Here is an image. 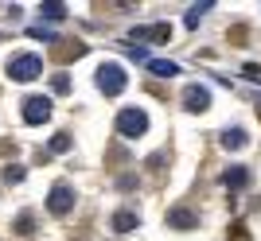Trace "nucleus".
<instances>
[{"label":"nucleus","mask_w":261,"mask_h":241,"mask_svg":"<svg viewBox=\"0 0 261 241\" xmlns=\"http://www.w3.org/2000/svg\"><path fill=\"white\" fill-rule=\"evenodd\" d=\"M4 183H23V167L8 164V167H4Z\"/></svg>","instance_id":"obj_14"},{"label":"nucleus","mask_w":261,"mask_h":241,"mask_svg":"<svg viewBox=\"0 0 261 241\" xmlns=\"http://www.w3.org/2000/svg\"><path fill=\"white\" fill-rule=\"evenodd\" d=\"M70 206H74V187L70 183H55L51 198H47V210H51V214H70Z\"/></svg>","instance_id":"obj_4"},{"label":"nucleus","mask_w":261,"mask_h":241,"mask_svg":"<svg viewBox=\"0 0 261 241\" xmlns=\"http://www.w3.org/2000/svg\"><path fill=\"white\" fill-rule=\"evenodd\" d=\"M222 183H226L230 191H242V187L250 183V171H246V167H230L226 175H222Z\"/></svg>","instance_id":"obj_11"},{"label":"nucleus","mask_w":261,"mask_h":241,"mask_svg":"<svg viewBox=\"0 0 261 241\" xmlns=\"http://www.w3.org/2000/svg\"><path fill=\"white\" fill-rule=\"evenodd\" d=\"M32 226H35L32 214H20V218H16V230H20V233H32Z\"/></svg>","instance_id":"obj_18"},{"label":"nucleus","mask_w":261,"mask_h":241,"mask_svg":"<svg viewBox=\"0 0 261 241\" xmlns=\"http://www.w3.org/2000/svg\"><path fill=\"white\" fill-rule=\"evenodd\" d=\"M109 226H113V230H117V233H133V230H137V226H141V214H137V210H117Z\"/></svg>","instance_id":"obj_10"},{"label":"nucleus","mask_w":261,"mask_h":241,"mask_svg":"<svg viewBox=\"0 0 261 241\" xmlns=\"http://www.w3.org/2000/svg\"><path fill=\"white\" fill-rule=\"evenodd\" d=\"M39 74H43V58L39 55H12L8 58V78H16V82H32Z\"/></svg>","instance_id":"obj_2"},{"label":"nucleus","mask_w":261,"mask_h":241,"mask_svg":"<svg viewBox=\"0 0 261 241\" xmlns=\"http://www.w3.org/2000/svg\"><path fill=\"white\" fill-rule=\"evenodd\" d=\"M51 117V98H28L23 101V120L28 125H43Z\"/></svg>","instance_id":"obj_5"},{"label":"nucleus","mask_w":261,"mask_h":241,"mask_svg":"<svg viewBox=\"0 0 261 241\" xmlns=\"http://www.w3.org/2000/svg\"><path fill=\"white\" fill-rule=\"evenodd\" d=\"M51 89H55V94H66V89H70V78H66V74H55L51 78Z\"/></svg>","instance_id":"obj_16"},{"label":"nucleus","mask_w":261,"mask_h":241,"mask_svg":"<svg viewBox=\"0 0 261 241\" xmlns=\"http://www.w3.org/2000/svg\"><path fill=\"white\" fill-rule=\"evenodd\" d=\"M168 226H172V230H195L199 214H195V210H187V206H172V210H168Z\"/></svg>","instance_id":"obj_7"},{"label":"nucleus","mask_w":261,"mask_h":241,"mask_svg":"<svg viewBox=\"0 0 261 241\" xmlns=\"http://www.w3.org/2000/svg\"><path fill=\"white\" fill-rule=\"evenodd\" d=\"M222 148H234V152L246 148V132H242V129H226V132H222Z\"/></svg>","instance_id":"obj_13"},{"label":"nucleus","mask_w":261,"mask_h":241,"mask_svg":"<svg viewBox=\"0 0 261 241\" xmlns=\"http://www.w3.org/2000/svg\"><path fill=\"white\" fill-rule=\"evenodd\" d=\"M125 82H129V78H125V70H121L117 63H101V66H98V89H101V94H109V98H113V94H121V89H125Z\"/></svg>","instance_id":"obj_3"},{"label":"nucleus","mask_w":261,"mask_h":241,"mask_svg":"<svg viewBox=\"0 0 261 241\" xmlns=\"http://www.w3.org/2000/svg\"><path fill=\"white\" fill-rule=\"evenodd\" d=\"M148 70H152L156 78H172V74H179V66H175V63H164V58H148Z\"/></svg>","instance_id":"obj_12"},{"label":"nucleus","mask_w":261,"mask_h":241,"mask_svg":"<svg viewBox=\"0 0 261 241\" xmlns=\"http://www.w3.org/2000/svg\"><path fill=\"white\" fill-rule=\"evenodd\" d=\"M51 55L59 58V63H70V58H82V55H86V43H78V39L70 43V39H63L59 47H51Z\"/></svg>","instance_id":"obj_8"},{"label":"nucleus","mask_w":261,"mask_h":241,"mask_svg":"<svg viewBox=\"0 0 261 241\" xmlns=\"http://www.w3.org/2000/svg\"><path fill=\"white\" fill-rule=\"evenodd\" d=\"M66 148H70V136H66V132H59V136L51 140V152H66Z\"/></svg>","instance_id":"obj_17"},{"label":"nucleus","mask_w":261,"mask_h":241,"mask_svg":"<svg viewBox=\"0 0 261 241\" xmlns=\"http://www.w3.org/2000/svg\"><path fill=\"white\" fill-rule=\"evenodd\" d=\"M43 16H47V20H63L66 8H63V4H43Z\"/></svg>","instance_id":"obj_15"},{"label":"nucleus","mask_w":261,"mask_h":241,"mask_svg":"<svg viewBox=\"0 0 261 241\" xmlns=\"http://www.w3.org/2000/svg\"><path fill=\"white\" fill-rule=\"evenodd\" d=\"M184 109H187V113H203V109H211V94H207V86H187V89H184Z\"/></svg>","instance_id":"obj_6"},{"label":"nucleus","mask_w":261,"mask_h":241,"mask_svg":"<svg viewBox=\"0 0 261 241\" xmlns=\"http://www.w3.org/2000/svg\"><path fill=\"white\" fill-rule=\"evenodd\" d=\"M117 136H125V140H137V136H144V129H148V113L137 109V105H129V109L117 113Z\"/></svg>","instance_id":"obj_1"},{"label":"nucleus","mask_w":261,"mask_h":241,"mask_svg":"<svg viewBox=\"0 0 261 241\" xmlns=\"http://www.w3.org/2000/svg\"><path fill=\"white\" fill-rule=\"evenodd\" d=\"M141 39H160V43H168V39H172V27H168V23H152V27H137V32H133V43H141Z\"/></svg>","instance_id":"obj_9"}]
</instances>
